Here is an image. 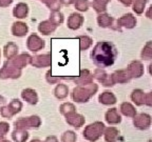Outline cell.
<instances>
[{
	"mask_svg": "<svg viewBox=\"0 0 152 142\" xmlns=\"http://www.w3.org/2000/svg\"><path fill=\"white\" fill-rule=\"evenodd\" d=\"M92 58L100 66L110 65L114 61L113 46L108 42L99 43L92 53Z\"/></svg>",
	"mask_w": 152,
	"mask_h": 142,
	"instance_id": "6da1fadb",
	"label": "cell"
}]
</instances>
